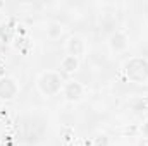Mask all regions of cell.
Segmentation results:
<instances>
[{
	"mask_svg": "<svg viewBox=\"0 0 148 146\" xmlns=\"http://www.w3.org/2000/svg\"><path fill=\"white\" fill-rule=\"evenodd\" d=\"M122 72L126 76L127 81L136 83V84H143L148 81V59L141 55H134L129 57L124 65H122Z\"/></svg>",
	"mask_w": 148,
	"mask_h": 146,
	"instance_id": "6da1fadb",
	"label": "cell"
},
{
	"mask_svg": "<svg viewBox=\"0 0 148 146\" xmlns=\"http://www.w3.org/2000/svg\"><path fill=\"white\" fill-rule=\"evenodd\" d=\"M64 83L66 81L62 79L60 72H57V71H43L36 79V88L43 96L52 98V96H57L59 93H62Z\"/></svg>",
	"mask_w": 148,
	"mask_h": 146,
	"instance_id": "7a4b0ae2",
	"label": "cell"
},
{
	"mask_svg": "<svg viewBox=\"0 0 148 146\" xmlns=\"http://www.w3.org/2000/svg\"><path fill=\"white\" fill-rule=\"evenodd\" d=\"M19 95V83L12 76L0 77V100L2 102H12Z\"/></svg>",
	"mask_w": 148,
	"mask_h": 146,
	"instance_id": "3957f363",
	"label": "cell"
},
{
	"mask_svg": "<svg viewBox=\"0 0 148 146\" xmlns=\"http://www.w3.org/2000/svg\"><path fill=\"white\" fill-rule=\"evenodd\" d=\"M62 96L69 103H77L84 96V86L79 81H74V79L66 81L64 83V88H62Z\"/></svg>",
	"mask_w": 148,
	"mask_h": 146,
	"instance_id": "277c9868",
	"label": "cell"
},
{
	"mask_svg": "<svg viewBox=\"0 0 148 146\" xmlns=\"http://www.w3.org/2000/svg\"><path fill=\"white\" fill-rule=\"evenodd\" d=\"M127 46H129V36L122 29H115L109 36V48L114 53H122L127 50Z\"/></svg>",
	"mask_w": 148,
	"mask_h": 146,
	"instance_id": "5b68a950",
	"label": "cell"
},
{
	"mask_svg": "<svg viewBox=\"0 0 148 146\" xmlns=\"http://www.w3.org/2000/svg\"><path fill=\"white\" fill-rule=\"evenodd\" d=\"M66 52H67V55H73V57L79 59L86 52V41L81 36H77V35L69 36L67 41H66Z\"/></svg>",
	"mask_w": 148,
	"mask_h": 146,
	"instance_id": "8992f818",
	"label": "cell"
},
{
	"mask_svg": "<svg viewBox=\"0 0 148 146\" xmlns=\"http://www.w3.org/2000/svg\"><path fill=\"white\" fill-rule=\"evenodd\" d=\"M79 69V59L73 57V55H66L62 60H60V71L64 74H74Z\"/></svg>",
	"mask_w": 148,
	"mask_h": 146,
	"instance_id": "52a82bcc",
	"label": "cell"
},
{
	"mask_svg": "<svg viewBox=\"0 0 148 146\" xmlns=\"http://www.w3.org/2000/svg\"><path fill=\"white\" fill-rule=\"evenodd\" d=\"M62 35H64V26L60 23H57V21L48 23V26H47V36L50 38V40H59Z\"/></svg>",
	"mask_w": 148,
	"mask_h": 146,
	"instance_id": "ba28073f",
	"label": "cell"
},
{
	"mask_svg": "<svg viewBox=\"0 0 148 146\" xmlns=\"http://www.w3.org/2000/svg\"><path fill=\"white\" fill-rule=\"evenodd\" d=\"M12 36H14V28L10 24H7V23H2L0 24V40L3 43H10Z\"/></svg>",
	"mask_w": 148,
	"mask_h": 146,
	"instance_id": "9c48e42d",
	"label": "cell"
},
{
	"mask_svg": "<svg viewBox=\"0 0 148 146\" xmlns=\"http://www.w3.org/2000/svg\"><path fill=\"white\" fill-rule=\"evenodd\" d=\"M95 146H110V138L107 134H98L95 138Z\"/></svg>",
	"mask_w": 148,
	"mask_h": 146,
	"instance_id": "30bf717a",
	"label": "cell"
},
{
	"mask_svg": "<svg viewBox=\"0 0 148 146\" xmlns=\"http://www.w3.org/2000/svg\"><path fill=\"white\" fill-rule=\"evenodd\" d=\"M141 131H143V132H145V134L148 136V122H145V126L141 127Z\"/></svg>",
	"mask_w": 148,
	"mask_h": 146,
	"instance_id": "8fae6325",
	"label": "cell"
}]
</instances>
